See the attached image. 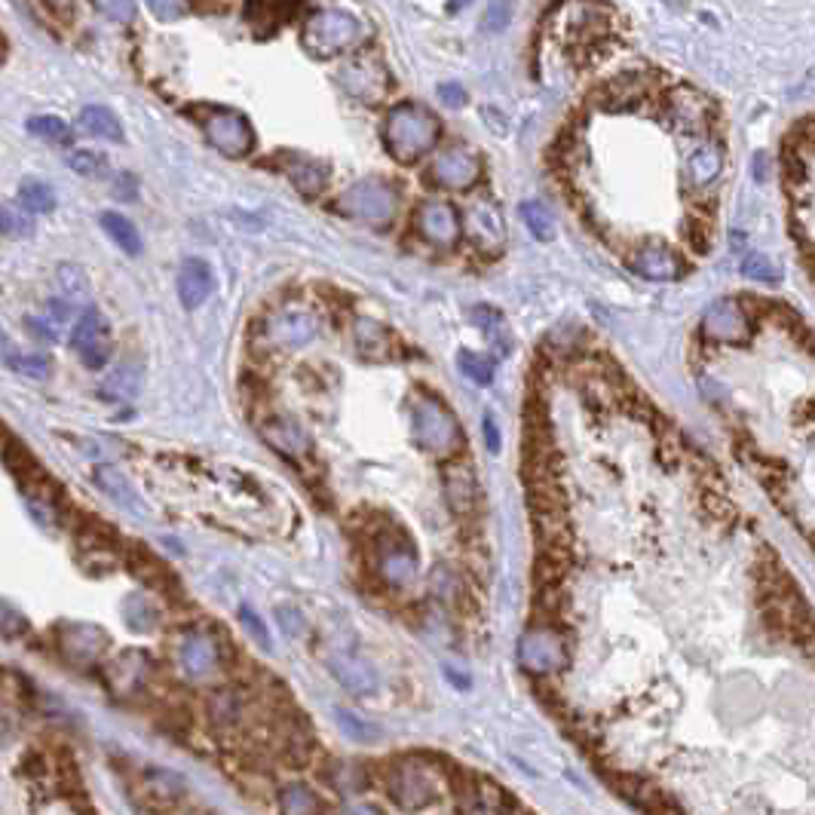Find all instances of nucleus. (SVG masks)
Segmentation results:
<instances>
[{
    "instance_id": "nucleus-14",
    "label": "nucleus",
    "mask_w": 815,
    "mask_h": 815,
    "mask_svg": "<svg viewBox=\"0 0 815 815\" xmlns=\"http://www.w3.org/2000/svg\"><path fill=\"white\" fill-rule=\"evenodd\" d=\"M56 644L68 662L92 665L108 653L111 638L102 626H92V622H65V626H59Z\"/></svg>"
},
{
    "instance_id": "nucleus-19",
    "label": "nucleus",
    "mask_w": 815,
    "mask_h": 815,
    "mask_svg": "<svg viewBox=\"0 0 815 815\" xmlns=\"http://www.w3.org/2000/svg\"><path fill=\"white\" fill-rule=\"evenodd\" d=\"M215 292V273L203 258H187L178 270V298L187 310L203 307Z\"/></svg>"
},
{
    "instance_id": "nucleus-1",
    "label": "nucleus",
    "mask_w": 815,
    "mask_h": 815,
    "mask_svg": "<svg viewBox=\"0 0 815 815\" xmlns=\"http://www.w3.org/2000/svg\"><path fill=\"white\" fill-rule=\"evenodd\" d=\"M439 135L442 126L436 114L414 102L396 105L387 114V123H383V141H387V151L399 163H417L420 157H426L439 145Z\"/></svg>"
},
{
    "instance_id": "nucleus-50",
    "label": "nucleus",
    "mask_w": 815,
    "mask_h": 815,
    "mask_svg": "<svg viewBox=\"0 0 815 815\" xmlns=\"http://www.w3.org/2000/svg\"><path fill=\"white\" fill-rule=\"evenodd\" d=\"M439 92H442V102H445V105H451V108H460V105L466 102L463 89H460V86H454V83H445Z\"/></svg>"
},
{
    "instance_id": "nucleus-37",
    "label": "nucleus",
    "mask_w": 815,
    "mask_h": 815,
    "mask_svg": "<svg viewBox=\"0 0 815 815\" xmlns=\"http://www.w3.org/2000/svg\"><path fill=\"white\" fill-rule=\"evenodd\" d=\"M28 132L37 135V138H46V141H53V145H71V126L53 114H46V117H31L28 120Z\"/></svg>"
},
{
    "instance_id": "nucleus-42",
    "label": "nucleus",
    "mask_w": 815,
    "mask_h": 815,
    "mask_svg": "<svg viewBox=\"0 0 815 815\" xmlns=\"http://www.w3.org/2000/svg\"><path fill=\"white\" fill-rule=\"evenodd\" d=\"M742 273L748 276V279H754V282H770V285H776L779 279H782V270L770 261V258H763V255H748L745 261H742Z\"/></svg>"
},
{
    "instance_id": "nucleus-40",
    "label": "nucleus",
    "mask_w": 815,
    "mask_h": 815,
    "mask_svg": "<svg viewBox=\"0 0 815 815\" xmlns=\"http://www.w3.org/2000/svg\"><path fill=\"white\" fill-rule=\"evenodd\" d=\"M472 319H475V325L482 328L494 344L509 347V331H506V322H503V316H500L497 310H491V307H475V316H472Z\"/></svg>"
},
{
    "instance_id": "nucleus-35",
    "label": "nucleus",
    "mask_w": 815,
    "mask_h": 815,
    "mask_svg": "<svg viewBox=\"0 0 815 815\" xmlns=\"http://www.w3.org/2000/svg\"><path fill=\"white\" fill-rule=\"evenodd\" d=\"M148 665H151V656H148V653H135V650L123 653V656L111 665V671L117 675V678H114L117 687L126 690V687L145 684V671H148Z\"/></svg>"
},
{
    "instance_id": "nucleus-25",
    "label": "nucleus",
    "mask_w": 815,
    "mask_h": 815,
    "mask_svg": "<svg viewBox=\"0 0 815 815\" xmlns=\"http://www.w3.org/2000/svg\"><path fill=\"white\" fill-rule=\"evenodd\" d=\"M206 711L212 717V724H218L221 730H236L243 727L246 717V693L233 690V687H221L206 699Z\"/></svg>"
},
{
    "instance_id": "nucleus-39",
    "label": "nucleus",
    "mask_w": 815,
    "mask_h": 815,
    "mask_svg": "<svg viewBox=\"0 0 815 815\" xmlns=\"http://www.w3.org/2000/svg\"><path fill=\"white\" fill-rule=\"evenodd\" d=\"M68 163H71V169H74L77 175H83V178H102V175L108 172V160H105V154H99V151H89V148L71 151V154H68Z\"/></svg>"
},
{
    "instance_id": "nucleus-27",
    "label": "nucleus",
    "mask_w": 815,
    "mask_h": 815,
    "mask_svg": "<svg viewBox=\"0 0 815 815\" xmlns=\"http://www.w3.org/2000/svg\"><path fill=\"white\" fill-rule=\"evenodd\" d=\"M279 160H282V172L292 178V184L301 190L304 197H316L319 190L325 187V169H322V163H316L310 157H301V154H285Z\"/></svg>"
},
{
    "instance_id": "nucleus-36",
    "label": "nucleus",
    "mask_w": 815,
    "mask_h": 815,
    "mask_svg": "<svg viewBox=\"0 0 815 815\" xmlns=\"http://www.w3.org/2000/svg\"><path fill=\"white\" fill-rule=\"evenodd\" d=\"M19 200L31 215H50L56 209V194L50 184L43 181H22L19 187Z\"/></svg>"
},
{
    "instance_id": "nucleus-12",
    "label": "nucleus",
    "mask_w": 815,
    "mask_h": 815,
    "mask_svg": "<svg viewBox=\"0 0 815 815\" xmlns=\"http://www.w3.org/2000/svg\"><path fill=\"white\" fill-rule=\"evenodd\" d=\"M463 233L469 236V243L482 252H500L506 243V224H503V212L494 200L478 197L469 203L466 215L460 218Z\"/></svg>"
},
{
    "instance_id": "nucleus-53",
    "label": "nucleus",
    "mask_w": 815,
    "mask_h": 815,
    "mask_svg": "<svg viewBox=\"0 0 815 815\" xmlns=\"http://www.w3.org/2000/svg\"><path fill=\"white\" fill-rule=\"evenodd\" d=\"M10 736H13V727H10V721H7V717L0 714V745H4V742H7Z\"/></svg>"
},
{
    "instance_id": "nucleus-26",
    "label": "nucleus",
    "mask_w": 815,
    "mask_h": 815,
    "mask_svg": "<svg viewBox=\"0 0 815 815\" xmlns=\"http://www.w3.org/2000/svg\"><path fill=\"white\" fill-rule=\"evenodd\" d=\"M724 169V154L721 148H714V145H699L687 163H684V181L693 187V190H705L708 184L717 181V175H721Z\"/></svg>"
},
{
    "instance_id": "nucleus-55",
    "label": "nucleus",
    "mask_w": 815,
    "mask_h": 815,
    "mask_svg": "<svg viewBox=\"0 0 815 815\" xmlns=\"http://www.w3.org/2000/svg\"><path fill=\"white\" fill-rule=\"evenodd\" d=\"M344 815H377L374 809H347Z\"/></svg>"
},
{
    "instance_id": "nucleus-22",
    "label": "nucleus",
    "mask_w": 815,
    "mask_h": 815,
    "mask_svg": "<svg viewBox=\"0 0 815 815\" xmlns=\"http://www.w3.org/2000/svg\"><path fill=\"white\" fill-rule=\"evenodd\" d=\"M95 482H99V488H102L120 509H126V512L135 515V518H148V506L141 503L138 491L126 482V475H123L120 469L102 463L99 469H95Z\"/></svg>"
},
{
    "instance_id": "nucleus-5",
    "label": "nucleus",
    "mask_w": 815,
    "mask_h": 815,
    "mask_svg": "<svg viewBox=\"0 0 815 815\" xmlns=\"http://www.w3.org/2000/svg\"><path fill=\"white\" fill-rule=\"evenodd\" d=\"M197 117H200V129H203L206 141L224 157H246L255 148V129L239 111L200 108Z\"/></svg>"
},
{
    "instance_id": "nucleus-52",
    "label": "nucleus",
    "mask_w": 815,
    "mask_h": 815,
    "mask_svg": "<svg viewBox=\"0 0 815 815\" xmlns=\"http://www.w3.org/2000/svg\"><path fill=\"white\" fill-rule=\"evenodd\" d=\"M485 433H488V448L497 451V448H500V436L494 433V420H491V417L485 420Z\"/></svg>"
},
{
    "instance_id": "nucleus-2",
    "label": "nucleus",
    "mask_w": 815,
    "mask_h": 815,
    "mask_svg": "<svg viewBox=\"0 0 815 815\" xmlns=\"http://www.w3.org/2000/svg\"><path fill=\"white\" fill-rule=\"evenodd\" d=\"M411 429H414V442L433 457L451 460L460 448H463V429L457 423V417L451 414V408L429 396L420 393L411 405Z\"/></svg>"
},
{
    "instance_id": "nucleus-44",
    "label": "nucleus",
    "mask_w": 815,
    "mask_h": 815,
    "mask_svg": "<svg viewBox=\"0 0 815 815\" xmlns=\"http://www.w3.org/2000/svg\"><path fill=\"white\" fill-rule=\"evenodd\" d=\"M0 233H16V236H28L31 233V221L25 212L19 209H10V206H0Z\"/></svg>"
},
{
    "instance_id": "nucleus-6",
    "label": "nucleus",
    "mask_w": 815,
    "mask_h": 815,
    "mask_svg": "<svg viewBox=\"0 0 815 815\" xmlns=\"http://www.w3.org/2000/svg\"><path fill=\"white\" fill-rule=\"evenodd\" d=\"M71 347L74 353L83 359L86 368H105L114 350V338H111V325L105 319V313L99 307H83V313L77 316L74 334H71Z\"/></svg>"
},
{
    "instance_id": "nucleus-38",
    "label": "nucleus",
    "mask_w": 815,
    "mask_h": 815,
    "mask_svg": "<svg viewBox=\"0 0 815 815\" xmlns=\"http://www.w3.org/2000/svg\"><path fill=\"white\" fill-rule=\"evenodd\" d=\"M521 218H524L527 227H531V233H534L537 239H543V243L555 236V218H552V212L546 209V203H537V200L524 203V206H521Z\"/></svg>"
},
{
    "instance_id": "nucleus-49",
    "label": "nucleus",
    "mask_w": 815,
    "mask_h": 815,
    "mask_svg": "<svg viewBox=\"0 0 815 815\" xmlns=\"http://www.w3.org/2000/svg\"><path fill=\"white\" fill-rule=\"evenodd\" d=\"M19 359V353H16V347H13V341L7 338V331H4V325H0V362H4L7 368H13V362Z\"/></svg>"
},
{
    "instance_id": "nucleus-8",
    "label": "nucleus",
    "mask_w": 815,
    "mask_h": 815,
    "mask_svg": "<svg viewBox=\"0 0 815 815\" xmlns=\"http://www.w3.org/2000/svg\"><path fill=\"white\" fill-rule=\"evenodd\" d=\"M754 331V316L739 298H721L702 316V334L717 344H745Z\"/></svg>"
},
{
    "instance_id": "nucleus-32",
    "label": "nucleus",
    "mask_w": 815,
    "mask_h": 815,
    "mask_svg": "<svg viewBox=\"0 0 815 815\" xmlns=\"http://www.w3.org/2000/svg\"><path fill=\"white\" fill-rule=\"evenodd\" d=\"M138 387H141V371H138V365H135V362H123V365L102 383V393H105L108 399L129 402V399H135Z\"/></svg>"
},
{
    "instance_id": "nucleus-4",
    "label": "nucleus",
    "mask_w": 815,
    "mask_h": 815,
    "mask_svg": "<svg viewBox=\"0 0 815 815\" xmlns=\"http://www.w3.org/2000/svg\"><path fill=\"white\" fill-rule=\"evenodd\" d=\"M338 212L359 221V224H368V227H387V224H393V218L399 212V194L390 181L362 178L341 194Z\"/></svg>"
},
{
    "instance_id": "nucleus-24",
    "label": "nucleus",
    "mask_w": 815,
    "mask_h": 815,
    "mask_svg": "<svg viewBox=\"0 0 815 815\" xmlns=\"http://www.w3.org/2000/svg\"><path fill=\"white\" fill-rule=\"evenodd\" d=\"M387 785H390L393 800L402 806H411V809L429 803V797H433L429 794V782L423 779L420 770H414V766H393Z\"/></svg>"
},
{
    "instance_id": "nucleus-20",
    "label": "nucleus",
    "mask_w": 815,
    "mask_h": 815,
    "mask_svg": "<svg viewBox=\"0 0 815 815\" xmlns=\"http://www.w3.org/2000/svg\"><path fill=\"white\" fill-rule=\"evenodd\" d=\"M592 95H598L595 102L604 111H629V108H635L638 102L647 99V77L644 74H622V77L607 80Z\"/></svg>"
},
{
    "instance_id": "nucleus-51",
    "label": "nucleus",
    "mask_w": 815,
    "mask_h": 815,
    "mask_svg": "<svg viewBox=\"0 0 815 815\" xmlns=\"http://www.w3.org/2000/svg\"><path fill=\"white\" fill-rule=\"evenodd\" d=\"M151 13H157L160 19H175V16H184L187 13V7L184 4H151Z\"/></svg>"
},
{
    "instance_id": "nucleus-16",
    "label": "nucleus",
    "mask_w": 815,
    "mask_h": 815,
    "mask_svg": "<svg viewBox=\"0 0 815 815\" xmlns=\"http://www.w3.org/2000/svg\"><path fill=\"white\" fill-rule=\"evenodd\" d=\"M325 665L334 678H338L350 693H368L374 687L371 665L356 653L353 644H344L341 638H328L325 644Z\"/></svg>"
},
{
    "instance_id": "nucleus-43",
    "label": "nucleus",
    "mask_w": 815,
    "mask_h": 815,
    "mask_svg": "<svg viewBox=\"0 0 815 815\" xmlns=\"http://www.w3.org/2000/svg\"><path fill=\"white\" fill-rule=\"evenodd\" d=\"M460 368H463V374L466 377H472L475 383H491V377H494V365H491V359H485V356H478V353H460Z\"/></svg>"
},
{
    "instance_id": "nucleus-34",
    "label": "nucleus",
    "mask_w": 815,
    "mask_h": 815,
    "mask_svg": "<svg viewBox=\"0 0 815 815\" xmlns=\"http://www.w3.org/2000/svg\"><path fill=\"white\" fill-rule=\"evenodd\" d=\"M56 279H59V289H62V301L65 304H71V307L86 304L89 307V279H86V273L77 264H62L59 273H56Z\"/></svg>"
},
{
    "instance_id": "nucleus-47",
    "label": "nucleus",
    "mask_w": 815,
    "mask_h": 815,
    "mask_svg": "<svg viewBox=\"0 0 815 815\" xmlns=\"http://www.w3.org/2000/svg\"><path fill=\"white\" fill-rule=\"evenodd\" d=\"M276 619H279L282 632L289 635V638H298V635L304 632V616H301L298 610H292V607H279V610H276Z\"/></svg>"
},
{
    "instance_id": "nucleus-56",
    "label": "nucleus",
    "mask_w": 815,
    "mask_h": 815,
    "mask_svg": "<svg viewBox=\"0 0 815 815\" xmlns=\"http://www.w3.org/2000/svg\"><path fill=\"white\" fill-rule=\"evenodd\" d=\"M0 59H4V37H0Z\"/></svg>"
},
{
    "instance_id": "nucleus-15",
    "label": "nucleus",
    "mask_w": 815,
    "mask_h": 815,
    "mask_svg": "<svg viewBox=\"0 0 815 815\" xmlns=\"http://www.w3.org/2000/svg\"><path fill=\"white\" fill-rule=\"evenodd\" d=\"M626 261H629L632 273H638V276H644L650 282H675L687 270L684 258L675 249H671V246L659 243V239H650V243H638L626 255Z\"/></svg>"
},
{
    "instance_id": "nucleus-23",
    "label": "nucleus",
    "mask_w": 815,
    "mask_h": 815,
    "mask_svg": "<svg viewBox=\"0 0 815 815\" xmlns=\"http://www.w3.org/2000/svg\"><path fill=\"white\" fill-rule=\"evenodd\" d=\"M353 338H356V350L365 356V359H374V362H383L390 359L393 350H396V341L393 334L383 328L380 322L368 319V316H359L356 325H353Z\"/></svg>"
},
{
    "instance_id": "nucleus-31",
    "label": "nucleus",
    "mask_w": 815,
    "mask_h": 815,
    "mask_svg": "<svg viewBox=\"0 0 815 815\" xmlns=\"http://www.w3.org/2000/svg\"><path fill=\"white\" fill-rule=\"evenodd\" d=\"M521 653H524V659L531 662V665L549 668V665H555V659L561 656V644H558V638H555L552 632L540 629V632H531V635H527Z\"/></svg>"
},
{
    "instance_id": "nucleus-21",
    "label": "nucleus",
    "mask_w": 815,
    "mask_h": 815,
    "mask_svg": "<svg viewBox=\"0 0 815 815\" xmlns=\"http://www.w3.org/2000/svg\"><path fill=\"white\" fill-rule=\"evenodd\" d=\"M445 497H448V506L454 509V515H460V518L475 515L478 482H475V472L466 463H448L445 466Z\"/></svg>"
},
{
    "instance_id": "nucleus-46",
    "label": "nucleus",
    "mask_w": 815,
    "mask_h": 815,
    "mask_svg": "<svg viewBox=\"0 0 815 815\" xmlns=\"http://www.w3.org/2000/svg\"><path fill=\"white\" fill-rule=\"evenodd\" d=\"M13 371H19V374H25V377H37V380H43V377H50V359H43V356H19L16 362H13Z\"/></svg>"
},
{
    "instance_id": "nucleus-54",
    "label": "nucleus",
    "mask_w": 815,
    "mask_h": 815,
    "mask_svg": "<svg viewBox=\"0 0 815 815\" xmlns=\"http://www.w3.org/2000/svg\"><path fill=\"white\" fill-rule=\"evenodd\" d=\"M803 261H806V270H809V276L815 279V246H812L809 252H803Z\"/></svg>"
},
{
    "instance_id": "nucleus-3",
    "label": "nucleus",
    "mask_w": 815,
    "mask_h": 815,
    "mask_svg": "<svg viewBox=\"0 0 815 815\" xmlns=\"http://www.w3.org/2000/svg\"><path fill=\"white\" fill-rule=\"evenodd\" d=\"M359 37H362L359 19L350 16L347 10H338V7L310 10L304 19V28H301V40L316 59H334V56L353 50Z\"/></svg>"
},
{
    "instance_id": "nucleus-10",
    "label": "nucleus",
    "mask_w": 815,
    "mask_h": 815,
    "mask_svg": "<svg viewBox=\"0 0 815 815\" xmlns=\"http://www.w3.org/2000/svg\"><path fill=\"white\" fill-rule=\"evenodd\" d=\"M665 117L668 123L681 129V132H690V135H705L708 129L717 126V114H714V105L705 99L702 92L696 89H675L665 95Z\"/></svg>"
},
{
    "instance_id": "nucleus-33",
    "label": "nucleus",
    "mask_w": 815,
    "mask_h": 815,
    "mask_svg": "<svg viewBox=\"0 0 815 815\" xmlns=\"http://www.w3.org/2000/svg\"><path fill=\"white\" fill-rule=\"evenodd\" d=\"M102 227H105V233L114 239V243H117L126 255H138V252H141V233H138V227H135L126 215H120V212H105V215H102Z\"/></svg>"
},
{
    "instance_id": "nucleus-13",
    "label": "nucleus",
    "mask_w": 815,
    "mask_h": 815,
    "mask_svg": "<svg viewBox=\"0 0 815 815\" xmlns=\"http://www.w3.org/2000/svg\"><path fill=\"white\" fill-rule=\"evenodd\" d=\"M175 662L184 671V678L190 681H206L221 668V653H218V638L190 629L178 638L175 644Z\"/></svg>"
},
{
    "instance_id": "nucleus-7",
    "label": "nucleus",
    "mask_w": 815,
    "mask_h": 815,
    "mask_svg": "<svg viewBox=\"0 0 815 815\" xmlns=\"http://www.w3.org/2000/svg\"><path fill=\"white\" fill-rule=\"evenodd\" d=\"M374 570L387 586H408L417 573V549L399 531H387L374 540Z\"/></svg>"
},
{
    "instance_id": "nucleus-45",
    "label": "nucleus",
    "mask_w": 815,
    "mask_h": 815,
    "mask_svg": "<svg viewBox=\"0 0 815 815\" xmlns=\"http://www.w3.org/2000/svg\"><path fill=\"white\" fill-rule=\"evenodd\" d=\"M239 622H243L246 632H249L261 647H270V632H267V626H264L261 616H258L252 607H239Z\"/></svg>"
},
{
    "instance_id": "nucleus-17",
    "label": "nucleus",
    "mask_w": 815,
    "mask_h": 815,
    "mask_svg": "<svg viewBox=\"0 0 815 815\" xmlns=\"http://www.w3.org/2000/svg\"><path fill=\"white\" fill-rule=\"evenodd\" d=\"M341 86L359 102H380L390 89V74L380 65L377 56H356L344 71H341Z\"/></svg>"
},
{
    "instance_id": "nucleus-30",
    "label": "nucleus",
    "mask_w": 815,
    "mask_h": 815,
    "mask_svg": "<svg viewBox=\"0 0 815 815\" xmlns=\"http://www.w3.org/2000/svg\"><path fill=\"white\" fill-rule=\"evenodd\" d=\"M80 129L92 138H102V141H123V126H120L117 114L105 105H86L80 111Z\"/></svg>"
},
{
    "instance_id": "nucleus-18",
    "label": "nucleus",
    "mask_w": 815,
    "mask_h": 815,
    "mask_svg": "<svg viewBox=\"0 0 815 815\" xmlns=\"http://www.w3.org/2000/svg\"><path fill=\"white\" fill-rule=\"evenodd\" d=\"M417 233L426 239V243L433 246H454L460 233H463V224H460V215L451 203L445 200H426L420 209H417Z\"/></svg>"
},
{
    "instance_id": "nucleus-11",
    "label": "nucleus",
    "mask_w": 815,
    "mask_h": 815,
    "mask_svg": "<svg viewBox=\"0 0 815 815\" xmlns=\"http://www.w3.org/2000/svg\"><path fill=\"white\" fill-rule=\"evenodd\" d=\"M482 178V160L469 148H445L429 163V181L442 190H472Z\"/></svg>"
},
{
    "instance_id": "nucleus-28",
    "label": "nucleus",
    "mask_w": 815,
    "mask_h": 815,
    "mask_svg": "<svg viewBox=\"0 0 815 815\" xmlns=\"http://www.w3.org/2000/svg\"><path fill=\"white\" fill-rule=\"evenodd\" d=\"M123 622L135 635H151L160 626V610L145 592H132L123 601Z\"/></svg>"
},
{
    "instance_id": "nucleus-29",
    "label": "nucleus",
    "mask_w": 815,
    "mask_h": 815,
    "mask_svg": "<svg viewBox=\"0 0 815 815\" xmlns=\"http://www.w3.org/2000/svg\"><path fill=\"white\" fill-rule=\"evenodd\" d=\"M276 806L282 815H319L325 803L313 788H307L301 782H289L276 791Z\"/></svg>"
},
{
    "instance_id": "nucleus-48",
    "label": "nucleus",
    "mask_w": 815,
    "mask_h": 815,
    "mask_svg": "<svg viewBox=\"0 0 815 815\" xmlns=\"http://www.w3.org/2000/svg\"><path fill=\"white\" fill-rule=\"evenodd\" d=\"M95 10L111 16L114 22H126V19L135 16V4H95Z\"/></svg>"
},
{
    "instance_id": "nucleus-41",
    "label": "nucleus",
    "mask_w": 815,
    "mask_h": 815,
    "mask_svg": "<svg viewBox=\"0 0 815 815\" xmlns=\"http://www.w3.org/2000/svg\"><path fill=\"white\" fill-rule=\"evenodd\" d=\"M28 635V619L7 601H0V638L7 641H19Z\"/></svg>"
},
{
    "instance_id": "nucleus-9",
    "label": "nucleus",
    "mask_w": 815,
    "mask_h": 815,
    "mask_svg": "<svg viewBox=\"0 0 815 815\" xmlns=\"http://www.w3.org/2000/svg\"><path fill=\"white\" fill-rule=\"evenodd\" d=\"M267 338L273 347L301 350L319 338V316L301 304H289L267 319Z\"/></svg>"
}]
</instances>
